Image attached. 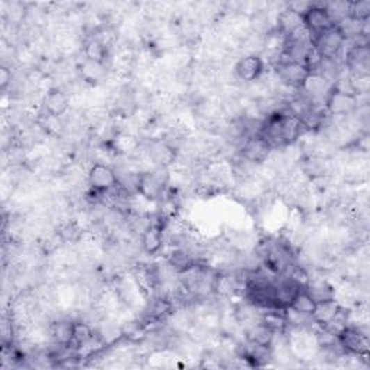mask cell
Returning a JSON list of instances; mask_svg holds the SVG:
<instances>
[{"label":"cell","mask_w":370,"mask_h":370,"mask_svg":"<svg viewBox=\"0 0 370 370\" xmlns=\"http://www.w3.org/2000/svg\"><path fill=\"white\" fill-rule=\"evenodd\" d=\"M170 168H155L139 174L138 194L151 202H159L168 193Z\"/></svg>","instance_id":"cell-1"},{"label":"cell","mask_w":370,"mask_h":370,"mask_svg":"<svg viewBox=\"0 0 370 370\" xmlns=\"http://www.w3.org/2000/svg\"><path fill=\"white\" fill-rule=\"evenodd\" d=\"M359 96L353 92L341 91L332 87L324 100V108L331 118H347L353 115L359 107Z\"/></svg>","instance_id":"cell-2"},{"label":"cell","mask_w":370,"mask_h":370,"mask_svg":"<svg viewBox=\"0 0 370 370\" xmlns=\"http://www.w3.org/2000/svg\"><path fill=\"white\" fill-rule=\"evenodd\" d=\"M87 184L92 193L103 194L118 187L116 168L107 163H91L87 170Z\"/></svg>","instance_id":"cell-3"},{"label":"cell","mask_w":370,"mask_h":370,"mask_svg":"<svg viewBox=\"0 0 370 370\" xmlns=\"http://www.w3.org/2000/svg\"><path fill=\"white\" fill-rule=\"evenodd\" d=\"M234 77L243 84H252L262 79L266 72V64L261 55H242L233 67Z\"/></svg>","instance_id":"cell-4"},{"label":"cell","mask_w":370,"mask_h":370,"mask_svg":"<svg viewBox=\"0 0 370 370\" xmlns=\"http://www.w3.org/2000/svg\"><path fill=\"white\" fill-rule=\"evenodd\" d=\"M339 343L348 355L367 357L369 355V336L364 327L348 325L339 335Z\"/></svg>","instance_id":"cell-5"},{"label":"cell","mask_w":370,"mask_h":370,"mask_svg":"<svg viewBox=\"0 0 370 370\" xmlns=\"http://www.w3.org/2000/svg\"><path fill=\"white\" fill-rule=\"evenodd\" d=\"M344 44L346 40L343 38L336 26H331L312 38V45L317 48L323 58L328 60H335V58L340 60Z\"/></svg>","instance_id":"cell-6"},{"label":"cell","mask_w":370,"mask_h":370,"mask_svg":"<svg viewBox=\"0 0 370 370\" xmlns=\"http://www.w3.org/2000/svg\"><path fill=\"white\" fill-rule=\"evenodd\" d=\"M145 152L151 163L158 168H171L178 161V151L162 138L151 139Z\"/></svg>","instance_id":"cell-7"},{"label":"cell","mask_w":370,"mask_h":370,"mask_svg":"<svg viewBox=\"0 0 370 370\" xmlns=\"http://www.w3.org/2000/svg\"><path fill=\"white\" fill-rule=\"evenodd\" d=\"M71 96L60 87H51L47 90L41 100V110L44 113L64 118L71 110Z\"/></svg>","instance_id":"cell-8"},{"label":"cell","mask_w":370,"mask_h":370,"mask_svg":"<svg viewBox=\"0 0 370 370\" xmlns=\"http://www.w3.org/2000/svg\"><path fill=\"white\" fill-rule=\"evenodd\" d=\"M273 71L278 80L295 90H300L304 81L307 80V77L311 74L304 64L293 63V61L276 64L273 67Z\"/></svg>","instance_id":"cell-9"},{"label":"cell","mask_w":370,"mask_h":370,"mask_svg":"<svg viewBox=\"0 0 370 370\" xmlns=\"http://www.w3.org/2000/svg\"><path fill=\"white\" fill-rule=\"evenodd\" d=\"M304 28L311 33V36H317L319 33L327 31L328 28L335 26L327 13V9L321 3H312L309 9L303 13Z\"/></svg>","instance_id":"cell-10"},{"label":"cell","mask_w":370,"mask_h":370,"mask_svg":"<svg viewBox=\"0 0 370 370\" xmlns=\"http://www.w3.org/2000/svg\"><path fill=\"white\" fill-rule=\"evenodd\" d=\"M272 147L262 136L248 138L239 147V156L253 165H262L269 156Z\"/></svg>","instance_id":"cell-11"},{"label":"cell","mask_w":370,"mask_h":370,"mask_svg":"<svg viewBox=\"0 0 370 370\" xmlns=\"http://www.w3.org/2000/svg\"><path fill=\"white\" fill-rule=\"evenodd\" d=\"M140 250L147 256H156L165 245V221H152L139 239Z\"/></svg>","instance_id":"cell-12"},{"label":"cell","mask_w":370,"mask_h":370,"mask_svg":"<svg viewBox=\"0 0 370 370\" xmlns=\"http://www.w3.org/2000/svg\"><path fill=\"white\" fill-rule=\"evenodd\" d=\"M79 76L80 79L86 83L90 84L92 87L104 84L107 77H108V68L107 64H100V63H95V61H90V60H83L79 67Z\"/></svg>","instance_id":"cell-13"},{"label":"cell","mask_w":370,"mask_h":370,"mask_svg":"<svg viewBox=\"0 0 370 370\" xmlns=\"http://www.w3.org/2000/svg\"><path fill=\"white\" fill-rule=\"evenodd\" d=\"M166 264H168L177 273H182L191 269L198 264L197 255L188 248H172L171 252L166 255Z\"/></svg>","instance_id":"cell-14"},{"label":"cell","mask_w":370,"mask_h":370,"mask_svg":"<svg viewBox=\"0 0 370 370\" xmlns=\"http://www.w3.org/2000/svg\"><path fill=\"white\" fill-rule=\"evenodd\" d=\"M55 232H57L64 245H79L87 233L77 218H65L60 221Z\"/></svg>","instance_id":"cell-15"},{"label":"cell","mask_w":370,"mask_h":370,"mask_svg":"<svg viewBox=\"0 0 370 370\" xmlns=\"http://www.w3.org/2000/svg\"><path fill=\"white\" fill-rule=\"evenodd\" d=\"M72 331H74V321L68 319H60L49 324L48 335L55 346L70 347L72 344Z\"/></svg>","instance_id":"cell-16"},{"label":"cell","mask_w":370,"mask_h":370,"mask_svg":"<svg viewBox=\"0 0 370 370\" xmlns=\"http://www.w3.org/2000/svg\"><path fill=\"white\" fill-rule=\"evenodd\" d=\"M304 26L303 24V15L297 13L295 10L289 9L288 5L276 15L275 21V29L284 33L285 36L292 35L293 32H297Z\"/></svg>","instance_id":"cell-17"},{"label":"cell","mask_w":370,"mask_h":370,"mask_svg":"<svg viewBox=\"0 0 370 370\" xmlns=\"http://www.w3.org/2000/svg\"><path fill=\"white\" fill-rule=\"evenodd\" d=\"M308 293L316 300V303H323L336 298V288L332 287L325 278H309V282L305 287Z\"/></svg>","instance_id":"cell-18"},{"label":"cell","mask_w":370,"mask_h":370,"mask_svg":"<svg viewBox=\"0 0 370 370\" xmlns=\"http://www.w3.org/2000/svg\"><path fill=\"white\" fill-rule=\"evenodd\" d=\"M81 54L86 60L100 64H107L110 58V51L92 36H86L84 38L81 44Z\"/></svg>","instance_id":"cell-19"},{"label":"cell","mask_w":370,"mask_h":370,"mask_svg":"<svg viewBox=\"0 0 370 370\" xmlns=\"http://www.w3.org/2000/svg\"><path fill=\"white\" fill-rule=\"evenodd\" d=\"M97 336V331L92 328V325L87 321L79 320V321H74V331H72V348H81L84 346H87L88 343H91L92 340L96 339Z\"/></svg>","instance_id":"cell-20"},{"label":"cell","mask_w":370,"mask_h":370,"mask_svg":"<svg viewBox=\"0 0 370 370\" xmlns=\"http://www.w3.org/2000/svg\"><path fill=\"white\" fill-rule=\"evenodd\" d=\"M243 335H245V340L249 343L259 344V346H271L275 332L266 328L264 324L256 323L248 327L243 331Z\"/></svg>","instance_id":"cell-21"},{"label":"cell","mask_w":370,"mask_h":370,"mask_svg":"<svg viewBox=\"0 0 370 370\" xmlns=\"http://www.w3.org/2000/svg\"><path fill=\"white\" fill-rule=\"evenodd\" d=\"M340 307H341V304L337 298L317 303L316 309H314V312H312V320L320 325H325L332 317L336 316Z\"/></svg>","instance_id":"cell-22"},{"label":"cell","mask_w":370,"mask_h":370,"mask_svg":"<svg viewBox=\"0 0 370 370\" xmlns=\"http://www.w3.org/2000/svg\"><path fill=\"white\" fill-rule=\"evenodd\" d=\"M316 305H317L316 300L311 297L305 288H301L297 293H295V297H293L289 308L298 311L301 314H305V316L312 317V312H314V309H316Z\"/></svg>","instance_id":"cell-23"},{"label":"cell","mask_w":370,"mask_h":370,"mask_svg":"<svg viewBox=\"0 0 370 370\" xmlns=\"http://www.w3.org/2000/svg\"><path fill=\"white\" fill-rule=\"evenodd\" d=\"M335 26L339 29V32L341 33V36L346 41L355 40L356 36H359L360 33H364V22H359V21L353 19V17H350V16L344 17L343 21H340Z\"/></svg>","instance_id":"cell-24"},{"label":"cell","mask_w":370,"mask_h":370,"mask_svg":"<svg viewBox=\"0 0 370 370\" xmlns=\"http://www.w3.org/2000/svg\"><path fill=\"white\" fill-rule=\"evenodd\" d=\"M348 81L351 91L356 96H367L370 90V74L369 72H350Z\"/></svg>","instance_id":"cell-25"},{"label":"cell","mask_w":370,"mask_h":370,"mask_svg":"<svg viewBox=\"0 0 370 370\" xmlns=\"http://www.w3.org/2000/svg\"><path fill=\"white\" fill-rule=\"evenodd\" d=\"M348 16L359 22L370 19V2L369 0H356L348 2Z\"/></svg>","instance_id":"cell-26"},{"label":"cell","mask_w":370,"mask_h":370,"mask_svg":"<svg viewBox=\"0 0 370 370\" xmlns=\"http://www.w3.org/2000/svg\"><path fill=\"white\" fill-rule=\"evenodd\" d=\"M332 25H337L348 16V2H330L324 3Z\"/></svg>","instance_id":"cell-27"},{"label":"cell","mask_w":370,"mask_h":370,"mask_svg":"<svg viewBox=\"0 0 370 370\" xmlns=\"http://www.w3.org/2000/svg\"><path fill=\"white\" fill-rule=\"evenodd\" d=\"M12 81H13L12 67L2 65V68H0V88H2V91H6V88L12 86Z\"/></svg>","instance_id":"cell-28"}]
</instances>
